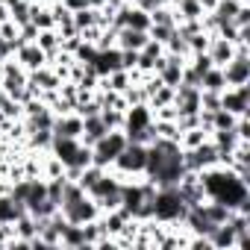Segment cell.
Wrapping results in <instances>:
<instances>
[{"instance_id":"cell-1","label":"cell","mask_w":250,"mask_h":250,"mask_svg":"<svg viewBox=\"0 0 250 250\" xmlns=\"http://www.w3.org/2000/svg\"><path fill=\"white\" fill-rule=\"evenodd\" d=\"M200 183L206 188L209 200H218L229 209H244L250 212V183L238 180L229 168L224 165H212L206 171H200Z\"/></svg>"},{"instance_id":"cell-2","label":"cell","mask_w":250,"mask_h":250,"mask_svg":"<svg viewBox=\"0 0 250 250\" xmlns=\"http://www.w3.org/2000/svg\"><path fill=\"white\" fill-rule=\"evenodd\" d=\"M150 206H153V221H159V224H183V215L188 212V206L183 203V197L177 194L174 186L156 188Z\"/></svg>"},{"instance_id":"cell-3","label":"cell","mask_w":250,"mask_h":250,"mask_svg":"<svg viewBox=\"0 0 250 250\" xmlns=\"http://www.w3.org/2000/svg\"><path fill=\"white\" fill-rule=\"evenodd\" d=\"M127 147V136L124 130H109L100 142L91 145V165L97 168H112V162L118 159V153Z\"/></svg>"},{"instance_id":"cell-4","label":"cell","mask_w":250,"mask_h":250,"mask_svg":"<svg viewBox=\"0 0 250 250\" xmlns=\"http://www.w3.org/2000/svg\"><path fill=\"white\" fill-rule=\"evenodd\" d=\"M183 165H186V171H206V168H212V165H218V150H215V145L206 139L203 145H197V147H191V150H183Z\"/></svg>"},{"instance_id":"cell-5","label":"cell","mask_w":250,"mask_h":250,"mask_svg":"<svg viewBox=\"0 0 250 250\" xmlns=\"http://www.w3.org/2000/svg\"><path fill=\"white\" fill-rule=\"evenodd\" d=\"M221 109L232 112L235 118L250 115V83L235 85V88H224L221 91Z\"/></svg>"},{"instance_id":"cell-6","label":"cell","mask_w":250,"mask_h":250,"mask_svg":"<svg viewBox=\"0 0 250 250\" xmlns=\"http://www.w3.org/2000/svg\"><path fill=\"white\" fill-rule=\"evenodd\" d=\"M62 215H65V221L68 224H88V221H97L100 218V206L85 194V197H80L77 203H71V206H65V209H59Z\"/></svg>"},{"instance_id":"cell-7","label":"cell","mask_w":250,"mask_h":250,"mask_svg":"<svg viewBox=\"0 0 250 250\" xmlns=\"http://www.w3.org/2000/svg\"><path fill=\"white\" fill-rule=\"evenodd\" d=\"M15 62L30 74V71H39V68L47 65V53H44L36 42H24V44L15 50Z\"/></svg>"},{"instance_id":"cell-8","label":"cell","mask_w":250,"mask_h":250,"mask_svg":"<svg viewBox=\"0 0 250 250\" xmlns=\"http://www.w3.org/2000/svg\"><path fill=\"white\" fill-rule=\"evenodd\" d=\"M174 106H177L180 115H197L200 112V88L180 83L174 88Z\"/></svg>"},{"instance_id":"cell-9","label":"cell","mask_w":250,"mask_h":250,"mask_svg":"<svg viewBox=\"0 0 250 250\" xmlns=\"http://www.w3.org/2000/svg\"><path fill=\"white\" fill-rule=\"evenodd\" d=\"M224 80H227V88L250 83V56H232L224 65Z\"/></svg>"},{"instance_id":"cell-10","label":"cell","mask_w":250,"mask_h":250,"mask_svg":"<svg viewBox=\"0 0 250 250\" xmlns=\"http://www.w3.org/2000/svg\"><path fill=\"white\" fill-rule=\"evenodd\" d=\"M83 133V118L77 112H65L53 118V136H65V139H80Z\"/></svg>"},{"instance_id":"cell-11","label":"cell","mask_w":250,"mask_h":250,"mask_svg":"<svg viewBox=\"0 0 250 250\" xmlns=\"http://www.w3.org/2000/svg\"><path fill=\"white\" fill-rule=\"evenodd\" d=\"M91 68H94V74H97V77H109L112 71H118V68H121V50H118V47L97 50V56H94Z\"/></svg>"},{"instance_id":"cell-12","label":"cell","mask_w":250,"mask_h":250,"mask_svg":"<svg viewBox=\"0 0 250 250\" xmlns=\"http://www.w3.org/2000/svg\"><path fill=\"white\" fill-rule=\"evenodd\" d=\"M145 44H147V33H142V30H130V27L115 30V47L118 50H142Z\"/></svg>"},{"instance_id":"cell-13","label":"cell","mask_w":250,"mask_h":250,"mask_svg":"<svg viewBox=\"0 0 250 250\" xmlns=\"http://www.w3.org/2000/svg\"><path fill=\"white\" fill-rule=\"evenodd\" d=\"M109 133V127L103 124V118H100V112L97 115H91V118H83V133H80V142L83 145H94V142H100L103 136Z\"/></svg>"},{"instance_id":"cell-14","label":"cell","mask_w":250,"mask_h":250,"mask_svg":"<svg viewBox=\"0 0 250 250\" xmlns=\"http://www.w3.org/2000/svg\"><path fill=\"white\" fill-rule=\"evenodd\" d=\"M206 238H209L212 250H235V232L229 224H215Z\"/></svg>"},{"instance_id":"cell-15","label":"cell","mask_w":250,"mask_h":250,"mask_svg":"<svg viewBox=\"0 0 250 250\" xmlns=\"http://www.w3.org/2000/svg\"><path fill=\"white\" fill-rule=\"evenodd\" d=\"M232 50H235V44L232 42H227V39H221V36H212V42H209V59H212V65H218V68H224L229 59H232Z\"/></svg>"},{"instance_id":"cell-16","label":"cell","mask_w":250,"mask_h":250,"mask_svg":"<svg viewBox=\"0 0 250 250\" xmlns=\"http://www.w3.org/2000/svg\"><path fill=\"white\" fill-rule=\"evenodd\" d=\"M30 21H33L39 30H53V27H56L50 6H47V3H39V0H33V3H30Z\"/></svg>"},{"instance_id":"cell-17","label":"cell","mask_w":250,"mask_h":250,"mask_svg":"<svg viewBox=\"0 0 250 250\" xmlns=\"http://www.w3.org/2000/svg\"><path fill=\"white\" fill-rule=\"evenodd\" d=\"M200 88L203 91H224L227 88V80H224V68L212 65L203 77H200Z\"/></svg>"},{"instance_id":"cell-18","label":"cell","mask_w":250,"mask_h":250,"mask_svg":"<svg viewBox=\"0 0 250 250\" xmlns=\"http://www.w3.org/2000/svg\"><path fill=\"white\" fill-rule=\"evenodd\" d=\"M71 18H74V27H77V33H80V30H85V27H94V24L100 27V9H91V6L71 12Z\"/></svg>"},{"instance_id":"cell-19","label":"cell","mask_w":250,"mask_h":250,"mask_svg":"<svg viewBox=\"0 0 250 250\" xmlns=\"http://www.w3.org/2000/svg\"><path fill=\"white\" fill-rule=\"evenodd\" d=\"M36 44L47 53V59L62 47V39H59V33H56V27L53 30H39V39H36Z\"/></svg>"},{"instance_id":"cell-20","label":"cell","mask_w":250,"mask_h":250,"mask_svg":"<svg viewBox=\"0 0 250 250\" xmlns=\"http://www.w3.org/2000/svg\"><path fill=\"white\" fill-rule=\"evenodd\" d=\"M206 139H209V130H203V127H191V130H183V133H180V147H183V150H191V147L203 145Z\"/></svg>"},{"instance_id":"cell-21","label":"cell","mask_w":250,"mask_h":250,"mask_svg":"<svg viewBox=\"0 0 250 250\" xmlns=\"http://www.w3.org/2000/svg\"><path fill=\"white\" fill-rule=\"evenodd\" d=\"M150 24H162V27H177L180 18H177V9L174 6H156L150 12Z\"/></svg>"},{"instance_id":"cell-22","label":"cell","mask_w":250,"mask_h":250,"mask_svg":"<svg viewBox=\"0 0 250 250\" xmlns=\"http://www.w3.org/2000/svg\"><path fill=\"white\" fill-rule=\"evenodd\" d=\"M30 3L33 0H15V3H9V21H15L18 27L30 21Z\"/></svg>"},{"instance_id":"cell-23","label":"cell","mask_w":250,"mask_h":250,"mask_svg":"<svg viewBox=\"0 0 250 250\" xmlns=\"http://www.w3.org/2000/svg\"><path fill=\"white\" fill-rule=\"evenodd\" d=\"M168 103H174V88H171V85H159V88L147 97V106H150V109H159V106H168Z\"/></svg>"},{"instance_id":"cell-24","label":"cell","mask_w":250,"mask_h":250,"mask_svg":"<svg viewBox=\"0 0 250 250\" xmlns=\"http://www.w3.org/2000/svg\"><path fill=\"white\" fill-rule=\"evenodd\" d=\"M209 42H212V33H203V30L191 33L188 36V53H206L209 50Z\"/></svg>"},{"instance_id":"cell-25","label":"cell","mask_w":250,"mask_h":250,"mask_svg":"<svg viewBox=\"0 0 250 250\" xmlns=\"http://www.w3.org/2000/svg\"><path fill=\"white\" fill-rule=\"evenodd\" d=\"M100 118H103V124H106L109 130H121V127H124V109L106 106V109H100Z\"/></svg>"},{"instance_id":"cell-26","label":"cell","mask_w":250,"mask_h":250,"mask_svg":"<svg viewBox=\"0 0 250 250\" xmlns=\"http://www.w3.org/2000/svg\"><path fill=\"white\" fill-rule=\"evenodd\" d=\"M235 124V115L227 112V109H215L212 112V130H232Z\"/></svg>"},{"instance_id":"cell-27","label":"cell","mask_w":250,"mask_h":250,"mask_svg":"<svg viewBox=\"0 0 250 250\" xmlns=\"http://www.w3.org/2000/svg\"><path fill=\"white\" fill-rule=\"evenodd\" d=\"M200 109H206V112L221 109V91H203L200 88Z\"/></svg>"},{"instance_id":"cell-28","label":"cell","mask_w":250,"mask_h":250,"mask_svg":"<svg viewBox=\"0 0 250 250\" xmlns=\"http://www.w3.org/2000/svg\"><path fill=\"white\" fill-rule=\"evenodd\" d=\"M171 33H174V27H162V24H150V30H147V39H153V42H159V44L165 47V42L171 39Z\"/></svg>"},{"instance_id":"cell-29","label":"cell","mask_w":250,"mask_h":250,"mask_svg":"<svg viewBox=\"0 0 250 250\" xmlns=\"http://www.w3.org/2000/svg\"><path fill=\"white\" fill-rule=\"evenodd\" d=\"M139 62V50H121V68L124 71H133Z\"/></svg>"},{"instance_id":"cell-30","label":"cell","mask_w":250,"mask_h":250,"mask_svg":"<svg viewBox=\"0 0 250 250\" xmlns=\"http://www.w3.org/2000/svg\"><path fill=\"white\" fill-rule=\"evenodd\" d=\"M136 9H145V12H153L156 6H162V0H130Z\"/></svg>"},{"instance_id":"cell-31","label":"cell","mask_w":250,"mask_h":250,"mask_svg":"<svg viewBox=\"0 0 250 250\" xmlns=\"http://www.w3.org/2000/svg\"><path fill=\"white\" fill-rule=\"evenodd\" d=\"M62 6H65L68 12H77V9H85L88 3H85V0H62Z\"/></svg>"},{"instance_id":"cell-32","label":"cell","mask_w":250,"mask_h":250,"mask_svg":"<svg viewBox=\"0 0 250 250\" xmlns=\"http://www.w3.org/2000/svg\"><path fill=\"white\" fill-rule=\"evenodd\" d=\"M3 21H9V6L0 3V24H3Z\"/></svg>"},{"instance_id":"cell-33","label":"cell","mask_w":250,"mask_h":250,"mask_svg":"<svg viewBox=\"0 0 250 250\" xmlns=\"http://www.w3.org/2000/svg\"><path fill=\"white\" fill-rule=\"evenodd\" d=\"M197 3L203 6V12H209V9H215V3H218V0H197Z\"/></svg>"},{"instance_id":"cell-34","label":"cell","mask_w":250,"mask_h":250,"mask_svg":"<svg viewBox=\"0 0 250 250\" xmlns=\"http://www.w3.org/2000/svg\"><path fill=\"white\" fill-rule=\"evenodd\" d=\"M85 3H88V6H91V9H100V6H103V3H106V0H85Z\"/></svg>"},{"instance_id":"cell-35","label":"cell","mask_w":250,"mask_h":250,"mask_svg":"<svg viewBox=\"0 0 250 250\" xmlns=\"http://www.w3.org/2000/svg\"><path fill=\"white\" fill-rule=\"evenodd\" d=\"M109 6H121V3H127V0H106Z\"/></svg>"},{"instance_id":"cell-36","label":"cell","mask_w":250,"mask_h":250,"mask_svg":"<svg viewBox=\"0 0 250 250\" xmlns=\"http://www.w3.org/2000/svg\"><path fill=\"white\" fill-rule=\"evenodd\" d=\"M0 83H3V62H0Z\"/></svg>"},{"instance_id":"cell-37","label":"cell","mask_w":250,"mask_h":250,"mask_svg":"<svg viewBox=\"0 0 250 250\" xmlns=\"http://www.w3.org/2000/svg\"><path fill=\"white\" fill-rule=\"evenodd\" d=\"M0 3H6V6H9V3H15V0H0Z\"/></svg>"}]
</instances>
